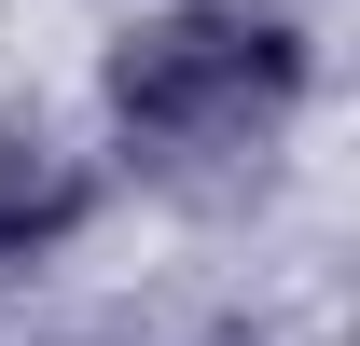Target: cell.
I'll return each instance as SVG.
<instances>
[{"label": "cell", "instance_id": "6da1fadb", "mask_svg": "<svg viewBox=\"0 0 360 346\" xmlns=\"http://www.w3.org/2000/svg\"><path fill=\"white\" fill-rule=\"evenodd\" d=\"M97 97H111L125 153H153V167L264 153L291 125V97H305V28L264 14V0H167V14H139L111 42Z\"/></svg>", "mask_w": 360, "mask_h": 346}, {"label": "cell", "instance_id": "3957f363", "mask_svg": "<svg viewBox=\"0 0 360 346\" xmlns=\"http://www.w3.org/2000/svg\"><path fill=\"white\" fill-rule=\"evenodd\" d=\"M208 346H264V333H208Z\"/></svg>", "mask_w": 360, "mask_h": 346}, {"label": "cell", "instance_id": "7a4b0ae2", "mask_svg": "<svg viewBox=\"0 0 360 346\" xmlns=\"http://www.w3.org/2000/svg\"><path fill=\"white\" fill-rule=\"evenodd\" d=\"M84 222H97V167H84L56 125L0 111V277H14V263H42V250H70Z\"/></svg>", "mask_w": 360, "mask_h": 346}]
</instances>
